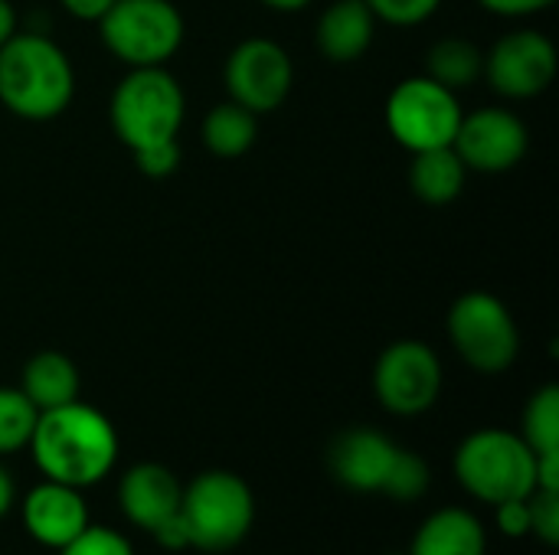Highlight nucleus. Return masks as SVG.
I'll list each match as a JSON object with an SVG mask.
<instances>
[{
	"label": "nucleus",
	"instance_id": "nucleus-5",
	"mask_svg": "<svg viewBox=\"0 0 559 555\" xmlns=\"http://www.w3.org/2000/svg\"><path fill=\"white\" fill-rule=\"evenodd\" d=\"M183 124V88L164 65L131 69L111 92V128L131 150L177 141Z\"/></svg>",
	"mask_w": 559,
	"mask_h": 555
},
{
	"label": "nucleus",
	"instance_id": "nucleus-34",
	"mask_svg": "<svg viewBox=\"0 0 559 555\" xmlns=\"http://www.w3.org/2000/svg\"><path fill=\"white\" fill-rule=\"evenodd\" d=\"M265 7H272V10H301V7H308L311 0H262Z\"/></svg>",
	"mask_w": 559,
	"mask_h": 555
},
{
	"label": "nucleus",
	"instance_id": "nucleus-4",
	"mask_svg": "<svg viewBox=\"0 0 559 555\" xmlns=\"http://www.w3.org/2000/svg\"><path fill=\"white\" fill-rule=\"evenodd\" d=\"M180 520L193 550L226 553L249 536L255 497L239 474L203 471L180 494Z\"/></svg>",
	"mask_w": 559,
	"mask_h": 555
},
{
	"label": "nucleus",
	"instance_id": "nucleus-18",
	"mask_svg": "<svg viewBox=\"0 0 559 555\" xmlns=\"http://www.w3.org/2000/svg\"><path fill=\"white\" fill-rule=\"evenodd\" d=\"M20 393L36 406V412L59 409V406L79 399V370L66 353L43 350L26 360Z\"/></svg>",
	"mask_w": 559,
	"mask_h": 555
},
{
	"label": "nucleus",
	"instance_id": "nucleus-9",
	"mask_svg": "<svg viewBox=\"0 0 559 555\" xmlns=\"http://www.w3.org/2000/svg\"><path fill=\"white\" fill-rule=\"evenodd\" d=\"M373 393L393 415H423L442 393V363L423 340L390 343L373 366Z\"/></svg>",
	"mask_w": 559,
	"mask_h": 555
},
{
	"label": "nucleus",
	"instance_id": "nucleus-23",
	"mask_svg": "<svg viewBox=\"0 0 559 555\" xmlns=\"http://www.w3.org/2000/svg\"><path fill=\"white\" fill-rule=\"evenodd\" d=\"M36 415V406L20 389L0 386V455H13L29 445Z\"/></svg>",
	"mask_w": 559,
	"mask_h": 555
},
{
	"label": "nucleus",
	"instance_id": "nucleus-11",
	"mask_svg": "<svg viewBox=\"0 0 559 555\" xmlns=\"http://www.w3.org/2000/svg\"><path fill=\"white\" fill-rule=\"evenodd\" d=\"M485 75L504 98H534L557 75V46L537 29L508 33L485 52Z\"/></svg>",
	"mask_w": 559,
	"mask_h": 555
},
{
	"label": "nucleus",
	"instance_id": "nucleus-27",
	"mask_svg": "<svg viewBox=\"0 0 559 555\" xmlns=\"http://www.w3.org/2000/svg\"><path fill=\"white\" fill-rule=\"evenodd\" d=\"M442 0H367L377 20L393 26H416L439 10Z\"/></svg>",
	"mask_w": 559,
	"mask_h": 555
},
{
	"label": "nucleus",
	"instance_id": "nucleus-17",
	"mask_svg": "<svg viewBox=\"0 0 559 555\" xmlns=\"http://www.w3.org/2000/svg\"><path fill=\"white\" fill-rule=\"evenodd\" d=\"M488 533L485 523L462 507L436 510L413 536L409 555H485Z\"/></svg>",
	"mask_w": 559,
	"mask_h": 555
},
{
	"label": "nucleus",
	"instance_id": "nucleus-19",
	"mask_svg": "<svg viewBox=\"0 0 559 555\" xmlns=\"http://www.w3.org/2000/svg\"><path fill=\"white\" fill-rule=\"evenodd\" d=\"M465 177H468V167L462 164L455 147H432V150L413 154L409 186L429 206L452 203L465 190Z\"/></svg>",
	"mask_w": 559,
	"mask_h": 555
},
{
	"label": "nucleus",
	"instance_id": "nucleus-24",
	"mask_svg": "<svg viewBox=\"0 0 559 555\" xmlns=\"http://www.w3.org/2000/svg\"><path fill=\"white\" fill-rule=\"evenodd\" d=\"M429 487V464L409 451V448H396V458L390 464V474L383 481V491L386 497L393 500H419Z\"/></svg>",
	"mask_w": 559,
	"mask_h": 555
},
{
	"label": "nucleus",
	"instance_id": "nucleus-20",
	"mask_svg": "<svg viewBox=\"0 0 559 555\" xmlns=\"http://www.w3.org/2000/svg\"><path fill=\"white\" fill-rule=\"evenodd\" d=\"M255 118L259 114L236 105L233 98L223 101V105H213L210 114L203 118V144H206V150L223 157V160L242 157L255 144V134H259Z\"/></svg>",
	"mask_w": 559,
	"mask_h": 555
},
{
	"label": "nucleus",
	"instance_id": "nucleus-30",
	"mask_svg": "<svg viewBox=\"0 0 559 555\" xmlns=\"http://www.w3.org/2000/svg\"><path fill=\"white\" fill-rule=\"evenodd\" d=\"M478 3L498 16H531V13L547 10L554 0H478Z\"/></svg>",
	"mask_w": 559,
	"mask_h": 555
},
{
	"label": "nucleus",
	"instance_id": "nucleus-10",
	"mask_svg": "<svg viewBox=\"0 0 559 555\" xmlns=\"http://www.w3.org/2000/svg\"><path fill=\"white\" fill-rule=\"evenodd\" d=\"M223 75H226L229 98L236 105L249 108L252 114H265L288 98L295 82V65L278 43L265 36H252L229 52Z\"/></svg>",
	"mask_w": 559,
	"mask_h": 555
},
{
	"label": "nucleus",
	"instance_id": "nucleus-21",
	"mask_svg": "<svg viewBox=\"0 0 559 555\" xmlns=\"http://www.w3.org/2000/svg\"><path fill=\"white\" fill-rule=\"evenodd\" d=\"M426 75L452 92L468 88L485 75V52L472 39H462V36L439 39L426 52Z\"/></svg>",
	"mask_w": 559,
	"mask_h": 555
},
{
	"label": "nucleus",
	"instance_id": "nucleus-6",
	"mask_svg": "<svg viewBox=\"0 0 559 555\" xmlns=\"http://www.w3.org/2000/svg\"><path fill=\"white\" fill-rule=\"evenodd\" d=\"M111 56L141 65H164L183 43V16L170 0H115L98 20Z\"/></svg>",
	"mask_w": 559,
	"mask_h": 555
},
{
	"label": "nucleus",
	"instance_id": "nucleus-26",
	"mask_svg": "<svg viewBox=\"0 0 559 555\" xmlns=\"http://www.w3.org/2000/svg\"><path fill=\"white\" fill-rule=\"evenodd\" d=\"M527 507H531V533L547 543V546H557L559 543V491H534L527 497Z\"/></svg>",
	"mask_w": 559,
	"mask_h": 555
},
{
	"label": "nucleus",
	"instance_id": "nucleus-14",
	"mask_svg": "<svg viewBox=\"0 0 559 555\" xmlns=\"http://www.w3.org/2000/svg\"><path fill=\"white\" fill-rule=\"evenodd\" d=\"M180 494L183 484L174 478V471H167L157 461H141L128 468L118 484L121 514L128 517V523L151 536L180 514Z\"/></svg>",
	"mask_w": 559,
	"mask_h": 555
},
{
	"label": "nucleus",
	"instance_id": "nucleus-25",
	"mask_svg": "<svg viewBox=\"0 0 559 555\" xmlns=\"http://www.w3.org/2000/svg\"><path fill=\"white\" fill-rule=\"evenodd\" d=\"M59 555H134L131 550V543L121 536V533H115V530H108V527H95V523H88L72 543H66L62 550H56Z\"/></svg>",
	"mask_w": 559,
	"mask_h": 555
},
{
	"label": "nucleus",
	"instance_id": "nucleus-22",
	"mask_svg": "<svg viewBox=\"0 0 559 555\" xmlns=\"http://www.w3.org/2000/svg\"><path fill=\"white\" fill-rule=\"evenodd\" d=\"M521 438L534 448V455H557L559 451V389L550 383L537 389L524 409Z\"/></svg>",
	"mask_w": 559,
	"mask_h": 555
},
{
	"label": "nucleus",
	"instance_id": "nucleus-33",
	"mask_svg": "<svg viewBox=\"0 0 559 555\" xmlns=\"http://www.w3.org/2000/svg\"><path fill=\"white\" fill-rule=\"evenodd\" d=\"M16 33V10L10 0H0V43H7Z\"/></svg>",
	"mask_w": 559,
	"mask_h": 555
},
{
	"label": "nucleus",
	"instance_id": "nucleus-31",
	"mask_svg": "<svg viewBox=\"0 0 559 555\" xmlns=\"http://www.w3.org/2000/svg\"><path fill=\"white\" fill-rule=\"evenodd\" d=\"M62 10H69L75 20H102L105 10L115 3V0H59Z\"/></svg>",
	"mask_w": 559,
	"mask_h": 555
},
{
	"label": "nucleus",
	"instance_id": "nucleus-2",
	"mask_svg": "<svg viewBox=\"0 0 559 555\" xmlns=\"http://www.w3.org/2000/svg\"><path fill=\"white\" fill-rule=\"evenodd\" d=\"M75 92V72L62 46L43 33H13L0 43V101L26 121L62 114Z\"/></svg>",
	"mask_w": 559,
	"mask_h": 555
},
{
	"label": "nucleus",
	"instance_id": "nucleus-3",
	"mask_svg": "<svg viewBox=\"0 0 559 555\" xmlns=\"http://www.w3.org/2000/svg\"><path fill=\"white\" fill-rule=\"evenodd\" d=\"M455 478L475 500L498 507L537 491V455L514 432L478 429L455 451Z\"/></svg>",
	"mask_w": 559,
	"mask_h": 555
},
{
	"label": "nucleus",
	"instance_id": "nucleus-32",
	"mask_svg": "<svg viewBox=\"0 0 559 555\" xmlns=\"http://www.w3.org/2000/svg\"><path fill=\"white\" fill-rule=\"evenodd\" d=\"M13 500H16V484H13V478H10V471L0 464V520L10 514V507H13Z\"/></svg>",
	"mask_w": 559,
	"mask_h": 555
},
{
	"label": "nucleus",
	"instance_id": "nucleus-7",
	"mask_svg": "<svg viewBox=\"0 0 559 555\" xmlns=\"http://www.w3.org/2000/svg\"><path fill=\"white\" fill-rule=\"evenodd\" d=\"M462 114L465 111L459 92L439 85L429 75L403 79L386 98V128L393 141L413 154L432 147H452Z\"/></svg>",
	"mask_w": 559,
	"mask_h": 555
},
{
	"label": "nucleus",
	"instance_id": "nucleus-1",
	"mask_svg": "<svg viewBox=\"0 0 559 555\" xmlns=\"http://www.w3.org/2000/svg\"><path fill=\"white\" fill-rule=\"evenodd\" d=\"M26 448L46 481L85 491L111 474L118 461V432L95 406L75 399L39 412Z\"/></svg>",
	"mask_w": 559,
	"mask_h": 555
},
{
	"label": "nucleus",
	"instance_id": "nucleus-28",
	"mask_svg": "<svg viewBox=\"0 0 559 555\" xmlns=\"http://www.w3.org/2000/svg\"><path fill=\"white\" fill-rule=\"evenodd\" d=\"M138 170L147 177H167L180 167V144L177 141H164V144H151L144 150H134Z\"/></svg>",
	"mask_w": 559,
	"mask_h": 555
},
{
	"label": "nucleus",
	"instance_id": "nucleus-16",
	"mask_svg": "<svg viewBox=\"0 0 559 555\" xmlns=\"http://www.w3.org/2000/svg\"><path fill=\"white\" fill-rule=\"evenodd\" d=\"M373 33L377 16L367 7V0H334L318 20L314 43L321 56H328L331 62H354L370 49Z\"/></svg>",
	"mask_w": 559,
	"mask_h": 555
},
{
	"label": "nucleus",
	"instance_id": "nucleus-15",
	"mask_svg": "<svg viewBox=\"0 0 559 555\" xmlns=\"http://www.w3.org/2000/svg\"><path fill=\"white\" fill-rule=\"evenodd\" d=\"M396 448L383 432L377 429H350L334 438L328 451L331 474L357 494H380L383 481L390 474V464L396 458Z\"/></svg>",
	"mask_w": 559,
	"mask_h": 555
},
{
	"label": "nucleus",
	"instance_id": "nucleus-13",
	"mask_svg": "<svg viewBox=\"0 0 559 555\" xmlns=\"http://www.w3.org/2000/svg\"><path fill=\"white\" fill-rule=\"evenodd\" d=\"M23 530L49 550H62L88 527V504L79 487L43 481L23 497Z\"/></svg>",
	"mask_w": 559,
	"mask_h": 555
},
{
	"label": "nucleus",
	"instance_id": "nucleus-8",
	"mask_svg": "<svg viewBox=\"0 0 559 555\" xmlns=\"http://www.w3.org/2000/svg\"><path fill=\"white\" fill-rule=\"evenodd\" d=\"M449 340L478 373H504L521 350L518 324L491 291H468L449 311Z\"/></svg>",
	"mask_w": 559,
	"mask_h": 555
},
{
	"label": "nucleus",
	"instance_id": "nucleus-29",
	"mask_svg": "<svg viewBox=\"0 0 559 555\" xmlns=\"http://www.w3.org/2000/svg\"><path fill=\"white\" fill-rule=\"evenodd\" d=\"M495 520H498V530L511 540H524L531 536V507H527V497L521 500H504L495 507Z\"/></svg>",
	"mask_w": 559,
	"mask_h": 555
},
{
	"label": "nucleus",
	"instance_id": "nucleus-12",
	"mask_svg": "<svg viewBox=\"0 0 559 555\" xmlns=\"http://www.w3.org/2000/svg\"><path fill=\"white\" fill-rule=\"evenodd\" d=\"M452 147L468 170L504 173L524 160L527 128L508 108H478L472 114H462Z\"/></svg>",
	"mask_w": 559,
	"mask_h": 555
}]
</instances>
